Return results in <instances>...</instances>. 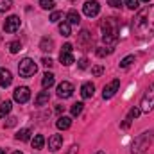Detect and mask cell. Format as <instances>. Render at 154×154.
I'll return each mask as SVG.
<instances>
[{
  "label": "cell",
  "mask_w": 154,
  "mask_h": 154,
  "mask_svg": "<svg viewBox=\"0 0 154 154\" xmlns=\"http://www.w3.org/2000/svg\"><path fill=\"white\" fill-rule=\"evenodd\" d=\"M133 29H134V34L140 39L152 36L154 34V5L143 7L136 14L134 22H133Z\"/></svg>",
  "instance_id": "6da1fadb"
},
{
  "label": "cell",
  "mask_w": 154,
  "mask_h": 154,
  "mask_svg": "<svg viewBox=\"0 0 154 154\" xmlns=\"http://www.w3.org/2000/svg\"><path fill=\"white\" fill-rule=\"evenodd\" d=\"M102 41L106 45H115L118 41V22L115 18H106L102 22Z\"/></svg>",
  "instance_id": "7a4b0ae2"
},
{
  "label": "cell",
  "mask_w": 154,
  "mask_h": 154,
  "mask_svg": "<svg viewBox=\"0 0 154 154\" xmlns=\"http://www.w3.org/2000/svg\"><path fill=\"white\" fill-rule=\"evenodd\" d=\"M36 70H38V66H36V63H34L31 57H25V59H22V61L18 63V72H20V75L22 77L34 75Z\"/></svg>",
  "instance_id": "3957f363"
},
{
  "label": "cell",
  "mask_w": 154,
  "mask_h": 154,
  "mask_svg": "<svg viewBox=\"0 0 154 154\" xmlns=\"http://www.w3.org/2000/svg\"><path fill=\"white\" fill-rule=\"evenodd\" d=\"M149 143H151L149 133L140 134V136L134 140V143H133V154H143L147 149H149Z\"/></svg>",
  "instance_id": "277c9868"
},
{
  "label": "cell",
  "mask_w": 154,
  "mask_h": 154,
  "mask_svg": "<svg viewBox=\"0 0 154 154\" xmlns=\"http://www.w3.org/2000/svg\"><path fill=\"white\" fill-rule=\"evenodd\" d=\"M140 109H142L143 113H149V111L154 109V82H152V86L147 90V93L143 95L142 104H140Z\"/></svg>",
  "instance_id": "5b68a950"
},
{
  "label": "cell",
  "mask_w": 154,
  "mask_h": 154,
  "mask_svg": "<svg viewBox=\"0 0 154 154\" xmlns=\"http://www.w3.org/2000/svg\"><path fill=\"white\" fill-rule=\"evenodd\" d=\"M13 97H14V100H16V102H20V104H25V102L31 99V90H29L27 86H18V88L14 90Z\"/></svg>",
  "instance_id": "8992f818"
},
{
  "label": "cell",
  "mask_w": 154,
  "mask_h": 154,
  "mask_svg": "<svg viewBox=\"0 0 154 154\" xmlns=\"http://www.w3.org/2000/svg\"><path fill=\"white\" fill-rule=\"evenodd\" d=\"M82 11H84V14H86V16L93 18V16H97V14H99L100 5H99V2H97V0H88V2L82 5Z\"/></svg>",
  "instance_id": "52a82bcc"
},
{
  "label": "cell",
  "mask_w": 154,
  "mask_h": 154,
  "mask_svg": "<svg viewBox=\"0 0 154 154\" xmlns=\"http://www.w3.org/2000/svg\"><path fill=\"white\" fill-rule=\"evenodd\" d=\"M18 29H20V18H18V16L13 14V16L5 18V22H4V31H5V32H11V34H13V32H16Z\"/></svg>",
  "instance_id": "ba28073f"
},
{
  "label": "cell",
  "mask_w": 154,
  "mask_h": 154,
  "mask_svg": "<svg viewBox=\"0 0 154 154\" xmlns=\"http://www.w3.org/2000/svg\"><path fill=\"white\" fill-rule=\"evenodd\" d=\"M72 93H74V86H72V82L63 81V82L57 86V97H61V99H70Z\"/></svg>",
  "instance_id": "9c48e42d"
},
{
  "label": "cell",
  "mask_w": 154,
  "mask_h": 154,
  "mask_svg": "<svg viewBox=\"0 0 154 154\" xmlns=\"http://www.w3.org/2000/svg\"><path fill=\"white\" fill-rule=\"evenodd\" d=\"M118 88H120V81H118V79L111 81L109 84H106V86H104V90H102V97H104L106 100H108V99H111L116 91H118Z\"/></svg>",
  "instance_id": "30bf717a"
},
{
  "label": "cell",
  "mask_w": 154,
  "mask_h": 154,
  "mask_svg": "<svg viewBox=\"0 0 154 154\" xmlns=\"http://www.w3.org/2000/svg\"><path fill=\"white\" fill-rule=\"evenodd\" d=\"M61 145H63V136H61V134H52V136L48 138V149H50L52 152L59 151Z\"/></svg>",
  "instance_id": "8fae6325"
},
{
  "label": "cell",
  "mask_w": 154,
  "mask_h": 154,
  "mask_svg": "<svg viewBox=\"0 0 154 154\" xmlns=\"http://www.w3.org/2000/svg\"><path fill=\"white\" fill-rule=\"evenodd\" d=\"M11 82H13V74H11V70L0 68V86H2V88H7Z\"/></svg>",
  "instance_id": "7c38bea8"
},
{
  "label": "cell",
  "mask_w": 154,
  "mask_h": 154,
  "mask_svg": "<svg viewBox=\"0 0 154 154\" xmlns=\"http://www.w3.org/2000/svg\"><path fill=\"white\" fill-rule=\"evenodd\" d=\"M93 93H95V86L91 82H84L81 86V97L82 99H90V97H93Z\"/></svg>",
  "instance_id": "4fadbf2b"
},
{
  "label": "cell",
  "mask_w": 154,
  "mask_h": 154,
  "mask_svg": "<svg viewBox=\"0 0 154 154\" xmlns=\"http://www.w3.org/2000/svg\"><path fill=\"white\" fill-rule=\"evenodd\" d=\"M56 125H57V129L65 131V129H68V127L72 125V118H70V116H59L57 122H56Z\"/></svg>",
  "instance_id": "5bb4252c"
},
{
  "label": "cell",
  "mask_w": 154,
  "mask_h": 154,
  "mask_svg": "<svg viewBox=\"0 0 154 154\" xmlns=\"http://www.w3.org/2000/svg\"><path fill=\"white\" fill-rule=\"evenodd\" d=\"M66 20H68V23L70 25H79L81 23V14L77 13V11H68V14H66Z\"/></svg>",
  "instance_id": "9a60e30c"
},
{
  "label": "cell",
  "mask_w": 154,
  "mask_h": 154,
  "mask_svg": "<svg viewBox=\"0 0 154 154\" xmlns=\"http://www.w3.org/2000/svg\"><path fill=\"white\" fill-rule=\"evenodd\" d=\"M54 81H56V79H54V74L47 72V74L43 75V79H41V86H43L45 90H48V88H50V86L54 84Z\"/></svg>",
  "instance_id": "2e32d148"
},
{
  "label": "cell",
  "mask_w": 154,
  "mask_h": 154,
  "mask_svg": "<svg viewBox=\"0 0 154 154\" xmlns=\"http://www.w3.org/2000/svg\"><path fill=\"white\" fill-rule=\"evenodd\" d=\"M39 48L45 50V52H52V50H54V41L50 38H43L41 43H39Z\"/></svg>",
  "instance_id": "e0dca14e"
},
{
  "label": "cell",
  "mask_w": 154,
  "mask_h": 154,
  "mask_svg": "<svg viewBox=\"0 0 154 154\" xmlns=\"http://www.w3.org/2000/svg\"><path fill=\"white\" fill-rule=\"evenodd\" d=\"M59 61L63 63V65H72L74 63V56H72V52H63L61 50V54H59Z\"/></svg>",
  "instance_id": "ac0fdd59"
},
{
  "label": "cell",
  "mask_w": 154,
  "mask_h": 154,
  "mask_svg": "<svg viewBox=\"0 0 154 154\" xmlns=\"http://www.w3.org/2000/svg\"><path fill=\"white\" fill-rule=\"evenodd\" d=\"M31 134H32L31 129H20L18 134H16V140H18V142H27V140L31 138Z\"/></svg>",
  "instance_id": "d6986e66"
},
{
  "label": "cell",
  "mask_w": 154,
  "mask_h": 154,
  "mask_svg": "<svg viewBox=\"0 0 154 154\" xmlns=\"http://www.w3.org/2000/svg\"><path fill=\"white\" fill-rule=\"evenodd\" d=\"M48 99H50L48 91H47V90H45V91H41L38 97H36V106H43V104H47V102H48Z\"/></svg>",
  "instance_id": "ffe728a7"
},
{
  "label": "cell",
  "mask_w": 154,
  "mask_h": 154,
  "mask_svg": "<svg viewBox=\"0 0 154 154\" xmlns=\"http://www.w3.org/2000/svg\"><path fill=\"white\" fill-rule=\"evenodd\" d=\"M9 113H11V102L5 100V102L0 104V118H4V116L9 115Z\"/></svg>",
  "instance_id": "44dd1931"
},
{
  "label": "cell",
  "mask_w": 154,
  "mask_h": 154,
  "mask_svg": "<svg viewBox=\"0 0 154 154\" xmlns=\"http://www.w3.org/2000/svg\"><path fill=\"white\" fill-rule=\"evenodd\" d=\"M59 32H61L63 36H70V34H72L70 23H68V22H61V23H59Z\"/></svg>",
  "instance_id": "7402d4cb"
},
{
  "label": "cell",
  "mask_w": 154,
  "mask_h": 154,
  "mask_svg": "<svg viewBox=\"0 0 154 154\" xmlns=\"http://www.w3.org/2000/svg\"><path fill=\"white\" fill-rule=\"evenodd\" d=\"M45 145V138H43V134H36L34 138H32V147L34 149H41Z\"/></svg>",
  "instance_id": "603a6c76"
},
{
  "label": "cell",
  "mask_w": 154,
  "mask_h": 154,
  "mask_svg": "<svg viewBox=\"0 0 154 154\" xmlns=\"http://www.w3.org/2000/svg\"><path fill=\"white\" fill-rule=\"evenodd\" d=\"M133 63H134V56H133V54H131V56H125V57L120 61V68H129Z\"/></svg>",
  "instance_id": "cb8c5ba5"
},
{
  "label": "cell",
  "mask_w": 154,
  "mask_h": 154,
  "mask_svg": "<svg viewBox=\"0 0 154 154\" xmlns=\"http://www.w3.org/2000/svg\"><path fill=\"white\" fill-rule=\"evenodd\" d=\"M7 48H9L11 54H16V52L22 50V43H20V41H11V43L7 45Z\"/></svg>",
  "instance_id": "d4e9b609"
},
{
  "label": "cell",
  "mask_w": 154,
  "mask_h": 154,
  "mask_svg": "<svg viewBox=\"0 0 154 154\" xmlns=\"http://www.w3.org/2000/svg\"><path fill=\"white\" fill-rule=\"evenodd\" d=\"M13 7V0H0V14Z\"/></svg>",
  "instance_id": "484cf974"
},
{
  "label": "cell",
  "mask_w": 154,
  "mask_h": 154,
  "mask_svg": "<svg viewBox=\"0 0 154 154\" xmlns=\"http://www.w3.org/2000/svg\"><path fill=\"white\" fill-rule=\"evenodd\" d=\"M140 113H142V109H140V108H131V111L127 113V118H125V120H129V122H131V120L138 118V115H140Z\"/></svg>",
  "instance_id": "4316f807"
},
{
  "label": "cell",
  "mask_w": 154,
  "mask_h": 154,
  "mask_svg": "<svg viewBox=\"0 0 154 154\" xmlns=\"http://www.w3.org/2000/svg\"><path fill=\"white\" fill-rule=\"evenodd\" d=\"M82 102H77V104H74L72 106V116H79L81 113H82Z\"/></svg>",
  "instance_id": "83f0119b"
},
{
  "label": "cell",
  "mask_w": 154,
  "mask_h": 154,
  "mask_svg": "<svg viewBox=\"0 0 154 154\" xmlns=\"http://www.w3.org/2000/svg\"><path fill=\"white\" fill-rule=\"evenodd\" d=\"M39 5L41 9H54V0H39Z\"/></svg>",
  "instance_id": "f1b7e54d"
},
{
  "label": "cell",
  "mask_w": 154,
  "mask_h": 154,
  "mask_svg": "<svg viewBox=\"0 0 154 154\" xmlns=\"http://www.w3.org/2000/svg\"><path fill=\"white\" fill-rule=\"evenodd\" d=\"M95 52H97V56H99V57H106L108 54H111V48H104V47H99Z\"/></svg>",
  "instance_id": "f546056e"
},
{
  "label": "cell",
  "mask_w": 154,
  "mask_h": 154,
  "mask_svg": "<svg viewBox=\"0 0 154 154\" xmlns=\"http://www.w3.org/2000/svg\"><path fill=\"white\" fill-rule=\"evenodd\" d=\"M124 2H125V5H127L129 9H133V11L140 7V0H124Z\"/></svg>",
  "instance_id": "4dcf8cb0"
},
{
  "label": "cell",
  "mask_w": 154,
  "mask_h": 154,
  "mask_svg": "<svg viewBox=\"0 0 154 154\" xmlns=\"http://www.w3.org/2000/svg\"><path fill=\"white\" fill-rule=\"evenodd\" d=\"M91 74H93L95 77H100L102 74H104V66H100V65L93 66V68H91Z\"/></svg>",
  "instance_id": "1f68e13d"
},
{
  "label": "cell",
  "mask_w": 154,
  "mask_h": 154,
  "mask_svg": "<svg viewBox=\"0 0 154 154\" xmlns=\"http://www.w3.org/2000/svg\"><path fill=\"white\" fill-rule=\"evenodd\" d=\"M59 20H63V13H59V11H54V13L50 14V22H59Z\"/></svg>",
  "instance_id": "d6a6232c"
},
{
  "label": "cell",
  "mask_w": 154,
  "mask_h": 154,
  "mask_svg": "<svg viewBox=\"0 0 154 154\" xmlns=\"http://www.w3.org/2000/svg\"><path fill=\"white\" fill-rule=\"evenodd\" d=\"M41 63H43V66H47V68H50V66L54 65V61H52L50 57H43V59H41Z\"/></svg>",
  "instance_id": "836d02e7"
},
{
  "label": "cell",
  "mask_w": 154,
  "mask_h": 154,
  "mask_svg": "<svg viewBox=\"0 0 154 154\" xmlns=\"http://www.w3.org/2000/svg\"><path fill=\"white\" fill-rule=\"evenodd\" d=\"M13 125H16V118L14 116L7 118V122H5V127H13Z\"/></svg>",
  "instance_id": "e575fe53"
},
{
  "label": "cell",
  "mask_w": 154,
  "mask_h": 154,
  "mask_svg": "<svg viewBox=\"0 0 154 154\" xmlns=\"http://www.w3.org/2000/svg\"><path fill=\"white\" fill-rule=\"evenodd\" d=\"M86 66H88V59H86V57H82V59L79 61V68H81V70H84Z\"/></svg>",
  "instance_id": "d590c367"
},
{
  "label": "cell",
  "mask_w": 154,
  "mask_h": 154,
  "mask_svg": "<svg viewBox=\"0 0 154 154\" xmlns=\"http://www.w3.org/2000/svg\"><path fill=\"white\" fill-rule=\"evenodd\" d=\"M108 4H109L111 7H120V5H122V0H109Z\"/></svg>",
  "instance_id": "8d00e7d4"
},
{
  "label": "cell",
  "mask_w": 154,
  "mask_h": 154,
  "mask_svg": "<svg viewBox=\"0 0 154 154\" xmlns=\"http://www.w3.org/2000/svg\"><path fill=\"white\" fill-rule=\"evenodd\" d=\"M72 50H74V47H72L70 43H65V45H63V52H72Z\"/></svg>",
  "instance_id": "74e56055"
},
{
  "label": "cell",
  "mask_w": 154,
  "mask_h": 154,
  "mask_svg": "<svg viewBox=\"0 0 154 154\" xmlns=\"http://www.w3.org/2000/svg\"><path fill=\"white\" fill-rule=\"evenodd\" d=\"M77 151H79V147H77V145H74V147H70V151H68L66 154H77Z\"/></svg>",
  "instance_id": "f35d334b"
},
{
  "label": "cell",
  "mask_w": 154,
  "mask_h": 154,
  "mask_svg": "<svg viewBox=\"0 0 154 154\" xmlns=\"http://www.w3.org/2000/svg\"><path fill=\"white\" fill-rule=\"evenodd\" d=\"M0 154H5V151H4V149H0Z\"/></svg>",
  "instance_id": "ab89813d"
},
{
  "label": "cell",
  "mask_w": 154,
  "mask_h": 154,
  "mask_svg": "<svg viewBox=\"0 0 154 154\" xmlns=\"http://www.w3.org/2000/svg\"><path fill=\"white\" fill-rule=\"evenodd\" d=\"M13 154H23V152H20V151H16V152H13Z\"/></svg>",
  "instance_id": "60d3db41"
},
{
  "label": "cell",
  "mask_w": 154,
  "mask_h": 154,
  "mask_svg": "<svg viewBox=\"0 0 154 154\" xmlns=\"http://www.w3.org/2000/svg\"><path fill=\"white\" fill-rule=\"evenodd\" d=\"M97 154H106V152H102V151H99V152H97Z\"/></svg>",
  "instance_id": "b9f144b4"
},
{
  "label": "cell",
  "mask_w": 154,
  "mask_h": 154,
  "mask_svg": "<svg viewBox=\"0 0 154 154\" xmlns=\"http://www.w3.org/2000/svg\"><path fill=\"white\" fill-rule=\"evenodd\" d=\"M142 2H149V0H142Z\"/></svg>",
  "instance_id": "7bdbcfd3"
}]
</instances>
